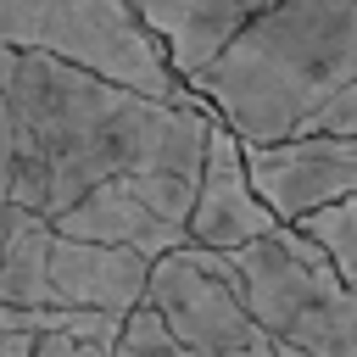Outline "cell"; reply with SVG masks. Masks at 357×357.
I'll return each instance as SVG.
<instances>
[{
	"mask_svg": "<svg viewBox=\"0 0 357 357\" xmlns=\"http://www.w3.org/2000/svg\"><path fill=\"white\" fill-rule=\"evenodd\" d=\"M0 84L17 145L11 206L56 218L112 173L134 167L201 173L206 162V128H212L206 100H162L22 45H0Z\"/></svg>",
	"mask_w": 357,
	"mask_h": 357,
	"instance_id": "6da1fadb",
	"label": "cell"
},
{
	"mask_svg": "<svg viewBox=\"0 0 357 357\" xmlns=\"http://www.w3.org/2000/svg\"><path fill=\"white\" fill-rule=\"evenodd\" d=\"M357 78V0H279L245 22L195 78L201 100L240 139H284Z\"/></svg>",
	"mask_w": 357,
	"mask_h": 357,
	"instance_id": "7a4b0ae2",
	"label": "cell"
},
{
	"mask_svg": "<svg viewBox=\"0 0 357 357\" xmlns=\"http://www.w3.org/2000/svg\"><path fill=\"white\" fill-rule=\"evenodd\" d=\"M245 307L290 346L312 357H357V284L340 279L335 257L307 234L273 223L268 234L229 251Z\"/></svg>",
	"mask_w": 357,
	"mask_h": 357,
	"instance_id": "3957f363",
	"label": "cell"
},
{
	"mask_svg": "<svg viewBox=\"0 0 357 357\" xmlns=\"http://www.w3.org/2000/svg\"><path fill=\"white\" fill-rule=\"evenodd\" d=\"M0 45L50 50L162 100H201V89L173 73L134 0H0Z\"/></svg>",
	"mask_w": 357,
	"mask_h": 357,
	"instance_id": "277c9868",
	"label": "cell"
},
{
	"mask_svg": "<svg viewBox=\"0 0 357 357\" xmlns=\"http://www.w3.org/2000/svg\"><path fill=\"white\" fill-rule=\"evenodd\" d=\"M145 301L156 307L167 335L195 346V351H212V357H312V351L279 340L245 307V290H240L229 251H212V245H195V240L162 251L151 262Z\"/></svg>",
	"mask_w": 357,
	"mask_h": 357,
	"instance_id": "5b68a950",
	"label": "cell"
},
{
	"mask_svg": "<svg viewBox=\"0 0 357 357\" xmlns=\"http://www.w3.org/2000/svg\"><path fill=\"white\" fill-rule=\"evenodd\" d=\"M240 145L251 190L279 223H301L307 212L357 195V134L296 128L284 139H240Z\"/></svg>",
	"mask_w": 357,
	"mask_h": 357,
	"instance_id": "8992f818",
	"label": "cell"
},
{
	"mask_svg": "<svg viewBox=\"0 0 357 357\" xmlns=\"http://www.w3.org/2000/svg\"><path fill=\"white\" fill-rule=\"evenodd\" d=\"M273 223H279V218H273V212L262 206V195L251 190L240 134L212 112L206 162H201V190H195V206H190V240H195V245H212V251H234V245L268 234Z\"/></svg>",
	"mask_w": 357,
	"mask_h": 357,
	"instance_id": "52a82bcc",
	"label": "cell"
},
{
	"mask_svg": "<svg viewBox=\"0 0 357 357\" xmlns=\"http://www.w3.org/2000/svg\"><path fill=\"white\" fill-rule=\"evenodd\" d=\"M50 307H100L128 318L145 301L151 284V257H139L134 245H112V240H84L56 229L50 234Z\"/></svg>",
	"mask_w": 357,
	"mask_h": 357,
	"instance_id": "ba28073f",
	"label": "cell"
},
{
	"mask_svg": "<svg viewBox=\"0 0 357 357\" xmlns=\"http://www.w3.org/2000/svg\"><path fill=\"white\" fill-rule=\"evenodd\" d=\"M279 0H134V11L145 17V28L162 39L173 73L190 84L245 22H257L262 11H273Z\"/></svg>",
	"mask_w": 357,
	"mask_h": 357,
	"instance_id": "9c48e42d",
	"label": "cell"
},
{
	"mask_svg": "<svg viewBox=\"0 0 357 357\" xmlns=\"http://www.w3.org/2000/svg\"><path fill=\"white\" fill-rule=\"evenodd\" d=\"M50 234L56 223L45 212L6 201V234H0V301L6 307H50Z\"/></svg>",
	"mask_w": 357,
	"mask_h": 357,
	"instance_id": "30bf717a",
	"label": "cell"
},
{
	"mask_svg": "<svg viewBox=\"0 0 357 357\" xmlns=\"http://www.w3.org/2000/svg\"><path fill=\"white\" fill-rule=\"evenodd\" d=\"M301 229H307V234L335 257L340 279H346V284H357V195H346V201H329V206L307 212V218H301Z\"/></svg>",
	"mask_w": 357,
	"mask_h": 357,
	"instance_id": "8fae6325",
	"label": "cell"
},
{
	"mask_svg": "<svg viewBox=\"0 0 357 357\" xmlns=\"http://www.w3.org/2000/svg\"><path fill=\"white\" fill-rule=\"evenodd\" d=\"M112 351H117V357H212V351H195V346L173 340L151 301H139V307L123 318V329H117V346H112Z\"/></svg>",
	"mask_w": 357,
	"mask_h": 357,
	"instance_id": "7c38bea8",
	"label": "cell"
},
{
	"mask_svg": "<svg viewBox=\"0 0 357 357\" xmlns=\"http://www.w3.org/2000/svg\"><path fill=\"white\" fill-rule=\"evenodd\" d=\"M301 128H335V134H357V78H351L346 89H335L329 100H318V106L301 117Z\"/></svg>",
	"mask_w": 357,
	"mask_h": 357,
	"instance_id": "4fadbf2b",
	"label": "cell"
},
{
	"mask_svg": "<svg viewBox=\"0 0 357 357\" xmlns=\"http://www.w3.org/2000/svg\"><path fill=\"white\" fill-rule=\"evenodd\" d=\"M22 357H112V346H106V340H84V335L50 329V335H33V346H28Z\"/></svg>",
	"mask_w": 357,
	"mask_h": 357,
	"instance_id": "5bb4252c",
	"label": "cell"
},
{
	"mask_svg": "<svg viewBox=\"0 0 357 357\" xmlns=\"http://www.w3.org/2000/svg\"><path fill=\"white\" fill-rule=\"evenodd\" d=\"M11 156H17V145H11V106H6V84H0V206L11 201Z\"/></svg>",
	"mask_w": 357,
	"mask_h": 357,
	"instance_id": "9a60e30c",
	"label": "cell"
},
{
	"mask_svg": "<svg viewBox=\"0 0 357 357\" xmlns=\"http://www.w3.org/2000/svg\"><path fill=\"white\" fill-rule=\"evenodd\" d=\"M0 234H6V206H0Z\"/></svg>",
	"mask_w": 357,
	"mask_h": 357,
	"instance_id": "2e32d148",
	"label": "cell"
},
{
	"mask_svg": "<svg viewBox=\"0 0 357 357\" xmlns=\"http://www.w3.org/2000/svg\"><path fill=\"white\" fill-rule=\"evenodd\" d=\"M112 357H117V351H112Z\"/></svg>",
	"mask_w": 357,
	"mask_h": 357,
	"instance_id": "e0dca14e",
	"label": "cell"
}]
</instances>
